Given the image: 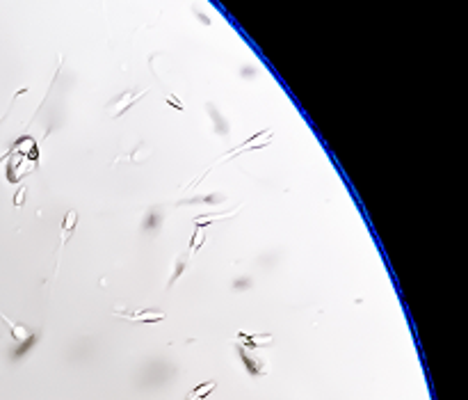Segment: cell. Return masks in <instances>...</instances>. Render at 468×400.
Masks as SVG:
<instances>
[{
    "label": "cell",
    "mask_w": 468,
    "mask_h": 400,
    "mask_svg": "<svg viewBox=\"0 0 468 400\" xmlns=\"http://www.w3.org/2000/svg\"><path fill=\"white\" fill-rule=\"evenodd\" d=\"M114 316L126 320H133V323H160L165 320L162 311H153V309H140V311H114Z\"/></svg>",
    "instance_id": "obj_1"
},
{
    "label": "cell",
    "mask_w": 468,
    "mask_h": 400,
    "mask_svg": "<svg viewBox=\"0 0 468 400\" xmlns=\"http://www.w3.org/2000/svg\"><path fill=\"white\" fill-rule=\"evenodd\" d=\"M237 213V208L233 213H229V215H199V217H194V224H197V229H204L206 224H213V222H220V220H226V217H231V215H235Z\"/></svg>",
    "instance_id": "obj_7"
},
{
    "label": "cell",
    "mask_w": 468,
    "mask_h": 400,
    "mask_svg": "<svg viewBox=\"0 0 468 400\" xmlns=\"http://www.w3.org/2000/svg\"><path fill=\"white\" fill-rule=\"evenodd\" d=\"M75 222H78V215H75V211H69V213H66V217H64V222H62V245H59V254H62V249H64L66 240H69L71 233H73Z\"/></svg>",
    "instance_id": "obj_4"
},
{
    "label": "cell",
    "mask_w": 468,
    "mask_h": 400,
    "mask_svg": "<svg viewBox=\"0 0 468 400\" xmlns=\"http://www.w3.org/2000/svg\"><path fill=\"white\" fill-rule=\"evenodd\" d=\"M240 336H242V339H244V346L242 348H249V350H251V348H260V346H265V343H272V336H269V334H256V336H249V334H240Z\"/></svg>",
    "instance_id": "obj_6"
},
{
    "label": "cell",
    "mask_w": 468,
    "mask_h": 400,
    "mask_svg": "<svg viewBox=\"0 0 468 400\" xmlns=\"http://www.w3.org/2000/svg\"><path fill=\"white\" fill-rule=\"evenodd\" d=\"M183 270H185V259H178V263H176V270H174V277H172V281H169V286H172V284L178 279V277L183 275Z\"/></svg>",
    "instance_id": "obj_9"
},
{
    "label": "cell",
    "mask_w": 468,
    "mask_h": 400,
    "mask_svg": "<svg viewBox=\"0 0 468 400\" xmlns=\"http://www.w3.org/2000/svg\"><path fill=\"white\" fill-rule=\"evenodd\" d=\"M204 243H206V233H204V229H197V231H194V236H192V245H190V252H192V254H197V252L201 249V245H204Z\"/></svg>",
    "instance_id": "obj_8"
},
{
    "label": "cell",
    "mask_w": 468,
    "mask_h": 400,
    "mask_svg": "<svg viewBox=\"0 0 468 400\" xmlns=\"http://www.w3.org/2000/svg\"><path fill=\"white\" fill-rule=\"evenodd\" d=\"M23 197H25V190H18V192H16V197H14V204H16V206H21V204H23Z\"/></svg>",
    "instance_id": "obj_10"
},
{
    "label": "cell",
    "mask_w": 468,
    "mask_h": 400,
    "mask_svg": "<svg viewBox=\"0 0 468 400\" xmlns=\"http://www.w3.org/2000/svg\"><path fill=\"white\" fill-rule=\"evenodd\" d=\"M215 387H217L215 380H210V382L199 384V387H194V389H192V394L188 396V400H204L206 396L210 394V391H215Z\"/></svg>",
    "instance_id": "obj_5"
},
{
    "label": "cell",
    "mask_w": 468,
    "mask_h": 400,
    "mask_svg": "<svg viewBox=\"0 0 468 400\" xmlns=\"http://www.w3.org/2000/svg\"><path fill=\"white\" fill-rule=\"evenodd\" d=\"M2 320L7 323V327H9V334H11V339L16 341V343H25L27 339H32V334H30V330H27L25 325H21V323H14V320H9L5 314H2Z\"/></svg>",
    "instance_id": "obj_2"
},
{
    "label": "cell",
    "mask_w": 468,
    "mask_h": 400,
    "mask_svg": "<svg viewBox=\"0 0 468 400\" xmlns=\"http://www.w3.org/2000/svg\"><path fill=\"white\" fill-rule=\"evenodd\" d=\"M237 352H240V357H242V364L247 366V371H249L251 375H263V373H265L263 362H260V359H256L253 355H249V352L244 350L242 346H237Z\"/></svg>",
    "instance_id": "obj_3"
}]
</instances>
